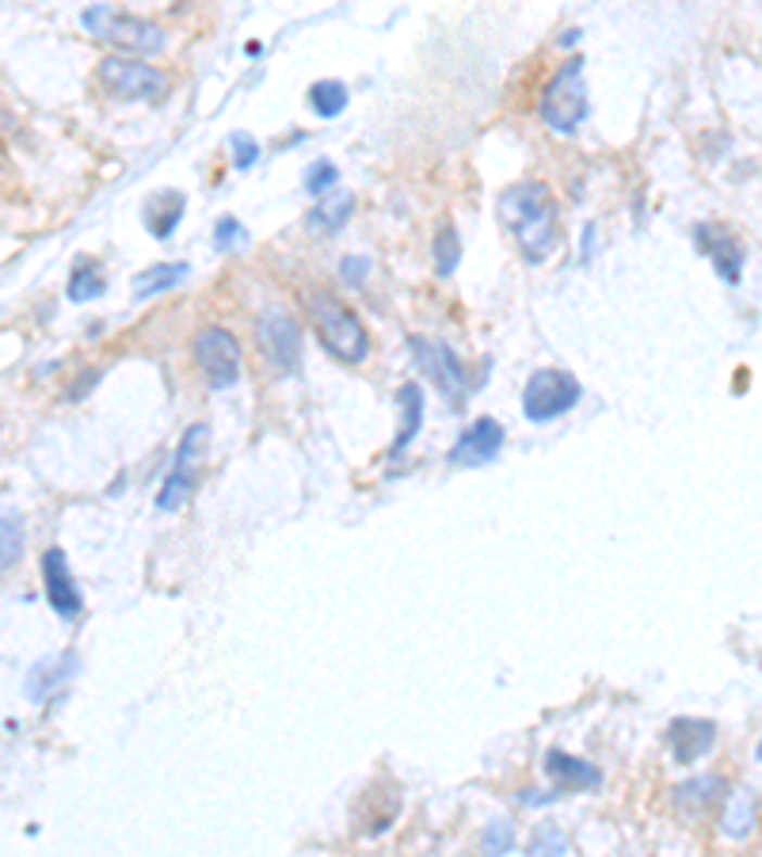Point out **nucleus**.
I'll use <instances>...</instances> for the list:
<instances>
[{"label": "nucleus", "mask_w": 762, "mask_h": 857, "mask_svg": "<svg viewBox=\"0 0 762 857\" xmlns=\"http://www.w3.org/2000/svg\"><path fill=\"white\" fill-rule=\"evenodd\" d=\"M249 241V233H244V226L237 218H221L218 226H214V244L218 248H237V244Z\"/></svg>", "instance_id": "7c9ffc66"}, {"label": "nucleus", "mask_w": 762, "mask_h": 857, "mask_svg": "<svg viewBox=\"0 0 762 857\" xmlns=\"http://www.w3.org/2000/svg\"><path fill=\"white\" fill-rule=\"evenodd\" d=\"M24 553V519L9 507H0V572H9Z\"/></svg>", "instance_id": "5701e85b"}, {"label": "nucleus", "mask_w": 762, "mask_h": 857, "mask_svg": "<svg viewBox=\"0 0 762 857\" xmlns=\"http://www.w3.org/2000/svg\"><path fill=\"white\" fill-rule=\"evenodd\" d=\"M504 450V427H499L492 415H481V420L473 423V427L461 431V438L454 443L450 450V465H488L496 453Z\"/></svg>", "instance_id": "ddd939ff"}, {"label": "nucleus", "mask_w": 762, "mask_h": 857, "mask_svg": "<svg viewBox=\"0 0 762 857\" xmlns=\"http://www.w3.org/2000/svg\"><path fill=\"white\" fill-rule=\"evenodd\" d=\"M721 831L728 839H747L754 831V793L751 789H736L728 793V808H724Z\"/></svg>", "instance_id": "aec40b11"}, {"label": "nucleus", "mask_w": 762, "mask_h": 857, "mask_svg": "<svg viewBox=\"0 0 762 857\" xmlns=\"http://www.w3.org/2000/svg\"><path fill=\"white\" fill-rule=\"evenodd\" d=\"M564 796V789H526V793H519L522 804H530V808H542V804H553Z\"/></svg>", "instance_id": "473e14b6"}, {"label": "nucleus", "mask_w": 762, "mask_h": 857, "mask_svg": "<svg viewBox=\"0 0 762 857\" xmlns=\"http://www.w3.org/2000/svg\"><path fill=\"white\" fill-rule=\"evenodd\" d=\"M568 839H564V831L560 827H553V823H545L542 831L534 834V842H530V854H568Z\"/></svg>", "instance_id": "c85d7f7f"}, {"label": "nucleus", "mask_w": 762, "mask_h": 857, "mask_svg": "<svg viewBox=\"0 0 762 857\" xmlns=\"http://www.w3.org/2000/svg\"><path fill=\"white\" fill-rule=\"evenodd\" d=\"M537 115L557 133L580 130V123L592 115V100H587V85H584V57H568L553 73V80L542 92V103H537Z\"/></svg>", "instance_id": "7ed1b4c3"}, {"label": "nucleus", "mask_w": 762, "mask_h": 857, "mask_svg": "<svg viewBox=\"0 0 762 857\" xmlns=\"http://www.w3.org/2000/svg\"><path fill=\"white\" fill-rule=\"evenodd\" d=\"M259 343L271 355V362L282 374H297L302 370V328L287 309H267L259 317Z\"/></svg>", "instance_id": "9d476101"}, {"label": "nucleus", "mask_w": 762, "mask_h": 857, "mask_svg": "<svg viewBox=\"0 0 762 857\" xmlns=\"http://www.w3.org/2000/svg\"><path fill=\"white\" fill-rule=\"evenodd\" d=\"M309 103L320 118H335L347 107V88H343L340 80H317V85L309 88Z\"/></svg>", "instance_id": "393cba45"}, {"label": "nucleus", "mask_w": 762, "mask_h": 857, "mask_svg": "<svg viewBox=\"0 0 762 857\" xmlns=\"http://www.w3.org/2000/svg\"><path fill=\"white\" fill-rule=\"evenodd\" d=\"M69 302H96V297L107 294V279L100 274V267L92 264V259H80L77 267H73V279H69Z\"/></svg>", "instance_id": "b1692460"}, {"label": "nucleus", "mask_w": 762, "mask_h": 857, "mask_svg": "<svg viewBox=\"0 0 762 857\" xmlns=\"http://www.w3.org/2000/svg\"><path fill=\"white\" fill-rule=\"evenodd\" d=\"M335 183H340V168H335L332 161H313L309 168H305V191H309V195H328Z\"/></svg>", "instance_id": "bb28decb"}, {"label": "nucleus", "mask_w": 762, "mask_h": 857, "mask_svg": "<svg viewBox=\"0 0 762 857\" xmlns=\"http://www.w3.org/2000/svg\"><path fill=\"white\" fill-rule=\"evenodd\" d=\"M499 221L515 236L530 264H545L560 244V206L553 191L537 180H522L499 195Z\"/></svg>", "instance_id": "f257e3e1"}, {"label": "nucleus", "mask_w": 762, "mask_h": 857, "mask_svg": "<svg viewBox=\"0 0 762 857\" xmlns=\"http://www.w3.org/2000/svg\"><path fill=\"white\" fill-rule=\"evenodd\" d=\"M545 770H549V778H557V789H564V793H580V789L602 785V773L595 770L592 763H584V758H576V755H564V751H549V755H545Z\"/></svg>", "instance_id": "2eb2a0df"}, {"label": "nucleus", "mask_w": 762, "mask_h": 857, "mask_svg": "<svg viewBox=\"0 0 762 857\" xmlns=\"http://www.w3.org/2000/svg\"><path fill=\"white\" fill-rule=\"evenodd\" d=\"M187 274H191L187 264H156L134 279V297H153V294H161V290H172V286H179Z\"/></svg>", "instance_id": "4be33fe9"}, {"label": "nucleus", "mask_w": 762, "mask_h": 857, "mask_svg": "<svg viewBox=\"0 0 762 857\" xmlns=\"http://www.w3.org/2000/svg\"><path fill=\"white\" fill-rule=\"evenodd\" d=\"M351 210H355V199L347 195V191H335L328 199H320L317 210L309 214V226L313 229H325V233H335V229H343L351 221Z\"/></svg>", "instance_id": "412c9836"}, {"label": "nucleus", "mask_w": 762, "mask_h": 857, "mask_svg": "<svg viewBox=\"0 0 762 857\" xmlns=\"http://www.w3.org/2000/svg\"><path fill=\"white\" fill-rule=\"evenodd\" d=\"M481 846H484V854H507V849H515V827L507 823V819H496V823H488V831H484Z\"/></svg>", "instance_id": "cd10ccee"}, {"label": "nucleus", "mask_w": 762, "mask_h": 857, "mask_svg": "<svg viewBox=\"0 0 762 857\" xmlns=\"http://www.w3.org/2000/svg\"><path fill=\"white\" fill-rule=\"evenodd\" d=\"M408 347H412V355H416V367H420L423 374L435 382V389L443 393V397H450L454 408L466 405L469 389H473V374H469L466 362L454 355L450 343L428 340V335H412V340H408Z\"/></svg>", "instance_id": "0eeeda50"}, {"label": "nucleus", "mask_w": 762, "mask_h": 857, "mask_svg": "<svg viewBox=\"0 0 762 857\" xmlns=\"http://www.w3.org/2000/svg\"><path fill=\"white\" fill-rule=\"evenodd\" d=\"M397 400H401V408H405V427H401L397 443H393V450H390L393 461H397L401 453L408 450V443H412V438L420 435V427H423V393H420V385H416V382L401 385Z\"/></svg>", "instance_id": "a211bd4d"}, {"label": "nucleus", "mask_w": 762, "mask_h": 857, "mask_svg": "<svg viewBox=\"0 0 762 857\" xmlns=\"http://www.w3.org/2000/svg\"><path fill=\"white\" fill-rule=\"evenodd\" d=\"M183 206H187V199L179 195V191H156L145 203V210H141V221H145V229L156 241H168V236L176 233L179 218H183Z\"/></svg>", "instance_id": "dca6fc26"}, {"label": "nucleus", "mask_w": 762, "mask_h": 857, "mask_svg": "<svg viewBox=\"0 0 762 857\" xmlns=\"http://www.w3.org/2000/svg\"><path fill=\"white\" fill-rule=\"evenodd\" d=\"M340 274H343V282H347V286H363L366 282V274H370V259L366 256H347L340 264Z\"/></svg>", "instance_id": "2f4dec72"}, {"label": "nucleus", "mask_w": 762, "mask_h": 857, "mask_svg": "<svg viewBox=\"0 0 762 857\" xmlns=\"http://www.w3.org/2000/svg\"><path fill=\"white\" fill-rule=\"evenodd\" d=\"M305 309H309V320L317 328L320 343L332 359L347 362V367H358V362L370 355V340H366V328L347 305L340 302L328 290H309L305 294Z\"/></svg>", "instance_id": "f03ea898"}, {"label": "nucleus", "mask_w": 762, "mask_h": 857, "mask_svg": "<svg viewBox=\"0 0 762 857\" xmlns=\"http://www.w3.org/2000/svg\"><path fill=\"white\" fill-rule=\"evenodd\" d=\"M461 264V241H458V229L454 226H443L435 236V271L443 274V279H450L454 271H458Z\"/></svg>", "instance_id": "a878e982"}, {"label": "nucleus", "mask_w": 762, "mask_h": 857, "mask_svg": "<svg viewBox=\"0 0 762 857\" xmlns=\"http://www.w3.org/2000/svg\"><path fill=\"white\" fill-rule=\"evenodd\" d=\"M721 796H724V778H716V773H701V778H690L686 785L675 789V804L686 811L709 808V804H716Z\"/></svg>", "instance_id": "6ab92c4d"}, {"label": "nucleus", "mask_w": 762, "mask_h": 857, "mask_svg": "<svg viewBox=\"0 0 762 857\" xmlns=\"http://www.w3.org/2000/svg\"><path fill=\"white\" fill-rule=\"evenodd\" d=\"M195 362L214 389H229L241 382V343L226 328H203L195 335Z\"/></svg>", "instance_id": "1a4fd4ad"}, {"label": "nucleus", "mask_w": 762, "mask_h": 857, "mask_svg": "<svg viewBox=\"0 0 762 857\" xmlns=\"http://www.w3.org/2000/svg\"><path fill=\"white\" fill-rule=\"evenodd\" d=\"M580 397H584V389H580V382L568 370L557 367L534 370L526 389H522V415L530 423H553L564 412H572L580 405Z\"/></svg>", "instance_id": "39448f33"}, {"label": "nucleus", "mask_w": 762, "mask_h": 857, "mask_svg": "<svg viewBox=\"0 0 762 857\" xmlns=\"http://www.w3.org/2000/svg\"><path fill=\"white\" fill-rule=\"evenodd\" d=\"M716 743V725L701 717H678L668 725V747L675 755L678 766H690L698 758H706Z\"/></svg>", "instance_id": "4468645a"}, {"label": "nucleus", "mask_w": 762, "mask_h": 857, "mask_svg": "<svg viewBox=\"0 0 762 857\" xmlns=\"http://www.w3.org/2000/svg\"><path fill=\"white\" fill-rule=\"evenodd\" d=\"M100 80L115 100H141L156 103L168 95V77L138 57H107L100 62Z\"/></svg>", "instance_id": "6e6552de"}, {"label": "nucleus", "mask_w": 762, "mask_h": 857, "mask_svg": "<svg viewBox=\"0 0 762 857\" xmlns=\"http://www.w3.org/2000/svg\"><path fill=\"white\" fill-rule=\"evenodd\" d=\"M229 153H233V164L237 168H252V164L259 161V141L252 138V133H233L229 138Z\"/></svg>", "instance_id": "c756f323"}, {"label": "nucleus", "mask_w": 762, "mask_h": 857, "mask_svg": "<svg viewBox=\"0 0 762 857\" xmlns=\"http://www.w3.org/2000/svg\"><path fill=\"white\" fill-rule=\"evenodd\" d=\"M694 236H698V248L713 259L716 274H721L724 282H739L744 264H747V244L739 241L736 233H728L724 226H698Z\"/></svg>", "instance_id": "f8f14e48"}, {"label": "nucleus", "mask_w": 762, "mask_h": 857, "mask_svg": "<svg viewBox=\"0 0 762 857\" xmlns=\"http://www.w3.org/2000/svg\"><path fill=\"white\" fill-rule=\"evenodd\" d=\"M77 655H58V660H50V663H39V667L31 670V678H27V694L35 698V702H42L47 694H54L58 686L62 682H69L73 675H77Z\"/></svg>", "instance_id": "f3484780"}, {"label": "nucleus", "mask_w": 762, "mask_h": 857, "mask_svg": "<svg viewBox=\"0 0 762 857\" xmlns=\"http://www.w3.org/2000/svg\"><path fill=\"white\" fill-rule=\"evenodd\" d=\"M42 587H47V602L54 606L58 617H77L85 610V599L77 591V579L69 572L65 549H47L42 553Z\"/></svg>", "instance_id": "9b49d317"}, {"label": "nucleus", "mask_w": 762, "mask_h": 857, "mask_svg": "<svg viewBox=\"0 0 762 857\" xmlns=\"http://www.w3.org/2000/svg\"><path fill=\"white\" fill-rule=\"evenodd\" d=\"M206 438H211V427H206V423L187 427V435L179 438L176 461H172V473L164 476V488L156 491V511L172 514V511H179L187 499L195 496L199 469H203V453H206Z\"/></svg>", "instance_id": "423d86ee"}, {"label": "nucleus", "mask_w": 762, "mask_h": 857, "mask_svg": "<svg viewBox=\"0 0 762 857\" xmlns=\"http://www.w3.org/2000/svg\"><path fill=\"white\" fill-rule=\"evenodd\" d=\"M80 24H85V31L92 35V39H103V42H111V47L126 50V54H138V57L161 54V50L168 47V35H164L153 20L123 16V12L107 9V4L85 9Z\"/></svg>", "instance_id": "20e7f679"}]
</instances>
